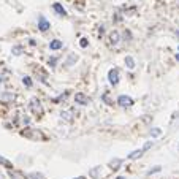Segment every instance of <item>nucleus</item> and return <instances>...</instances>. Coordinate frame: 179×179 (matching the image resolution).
Wrapping results in <instances>:
<instances>
[{
	"label": "nucleus",
	"instance_id": "obj_22",
	"mask_svg": "<svg viewBox=\"0 0 179 179\" xmlns=\"http://www.w3.org/2000/svg\"><path fill=\"white\" fill-rule=\"evenodd\" d=\"M98 171H100V168H94V170H90V176H92V177H97V176H98Z\"/></svg>",
	"mask_w": 179,
	"mask_h": 179
},
{
	"label": "nucleus",
	"instance_id": "obj_30",
	"mask_svg": "<svg viewBox=\"0 0 179 179\" xmlns=\"http://www.w3.org/2000/svg\"><path fill=\"white\" fill-rule=\"evenodd\" d=\"M176 57H177V60H179V54H177V56H176Z\"/></svg>",
	"mask_w": 179,
	"mask_h": 179
},
{
	"label": "nucleus",
	"instance_id": "obj_11",
	"mask_svg": "<svg viewBox=\"0 0 179 179\" xmlns=\"http://www.w3.org/2000/svg\"><path fill=\"white\" fill-rule=\"evenodd\" d=\"M76 62H78V56L76 54H70V56L67 57V60H65V65L67 67H73Z\"/></svg>",
	"mask_w": 179,
	"mask_h": 179
},
{
	"label": "nucleus",
	"instance_id": "obj_17",
	"mask_svg": "<svg viewBox=\"0 0 179 179\" xmlns=\"http://www.w3.org/2000/svg\"><path fill=\"white\" fill-rule=\"evenodd\" d=\"M125 65H127L129 68H135V60H133L132 57H125Z\"/></svg>",
	"mask_w": 179,
	"mask_h": 179
},
{
	"label": "nucleus",
	"instance_id": "obj_20",
	"mask_svg": "<svg viewBox=\"0 0 179 179\" xmlns=\"http://www.w3.org/2000/svg\"><path fill=\"white\" fill-rule=\"evenodd\" d=\"M89 45V41H87V38H81V41H79V46L81 48H86Z\"/></svg>",
	"mask_w": 179,
	"mask_h": 179
},
{
	"label": "nucleus",
	"instance_id": "obj_8",
	"mask_svg": "<svg viewBox=\"0 0 179 179\" xmlns=\"http://www.w3.org/2000/svg\"><path fill=\"white\" fill-rule=\"evenodd\" d=\"M38 29H40L41 32H46V30L49 29V22H48L43 16H40V19H38Z\"/></svg>",
	"mask_w": 179,
	"mask_h": 179
},
{
	"label": "nucleus",
	"instance_id": "obj_14",
	"mask_svg": "<svg viewBox=\"0 0 179 179\" xmlns=\"http://www.w3.org/2000/svg\"><path fill=\"white\" fill-rule=\"evenodd\" d=\"M144 152V149H138V151H133V152L129 155V159H136V157H141Z\"/></svg>",
	"mask_w": 179,
	"mask_h": 179
},
{
	"label": "nucleus",
	"instance_id": "obj_25",
	"mask_svg": "<svg viewBox=\"0 0 179 179\" xmlns=\"http://www.w3.org/2000/svg\"><path fill=\"white\" fill-rule=\"evenodd\" d=\"M157 171H160V167H155V168H152V170H151L147 174H154V173H157Z\"/></svg>",
	"mask_w": 179,
	"mask_h": 179
},
{
	"label": "nucleus",
	"instance_id": "obj_10",
	"mask_svg": "<svg viewBox=\"0 0 179 179\" xmlns=\"http://www.w3.org/2000/svg\"><path fill=\"white\" fill-rule=\"evenodd\" d=\"M49 48H51V51H59V49L63 48V43H62L60 40H52L51 43H49Z\"/></svg>",
	"mask_w": 179,
	"mask_h": 179
},
{
	"label": "nucleus",
	"instance_id": "obj_29",
	"mask_svg": "<svg viewBox=\"0 0 179 179\" xmlns=\"http://www.w3.org/2000/svg\"><path fill=\"white\" fill-rule=\"evenodd\" d=\"M117 179H124V177H122V176H119V177H117Z\"/></svg>",
	"mask_w": 179,
	"mask_h": 179
},
{
	"label": "nucleus",
	"instance_id": "obj_31",
	"mask_svg": "<svg viewBox=\"0 0 179 179\" xmlns=\"http://www.w3.org/2000/svg\"><path fill=\"white\" fill-rule=\"evenodd\" d=\"M177 5H179V0H177Z\"/></svg>",
	"mask_w": 179,
	"mask_h": 179
},
{
	"label": "nucleus",
	"instance_id": "obj_23",
	"mask_svg": "<svg viewBox=\"0 0 179 179\" xmlns=\"http://www.w3.org/2000/svg\"><path fill=\"white\" fill-rule=\"evenodd\" d=\"M30 177L32 179H41V177H43V174H41V173H32Z\"/></svg>",
	"mask_w": 179,
	"mask_h": 179
},
{
	"label": "nucleus",
	"instance_id": "obj_16",
	"mask_svg": "<svg viewBox=\"0 0 179 179\" xmlns=\"http://www.w3.org/2000/svg\"><path fill=\"white\" fill-rule=\"evenodd\" d=\"M0 163H2L3 167H7V168H11V167H13V163H11L10 160H7L5 157H2V155H0Z\"/></svg>",
	"mask_w": 179,
	"mask_h": 179
},
{
	"label": "nucleus",
	"instance_id": "obj_2",
	"mask_svg": "<svg viewBox=\"0 0 179 179\" xmlns=\"http://www.w3.org/2000/svg\"><path fill=\"white\" fill-rule=\"evenodd\" d=\"M29 108H30L32 114H35V116H38V117L43 114V106H41V103H40L38 98H32L30 103H29Z\"/></svg>",
	"mask_w": 179,
	"mask_h": 179
},
{
	"label": "nucleus",
	"instance_id": "obj_15",
	"mask_svg": "<svg viewBox=\"0 0 179 179\" xmlns=\"http://www.w3.org/2000/svg\"><path fill=\"white\" fill-rule=\"evenodd\" d=\"M11 52H13V56H21V54L24 52V48L18 45V46H15V48H13V51H11Z\"/></svg>",
	"mask_w": 179,
	"mask_h": 179
},
{
	"label": "nucleus",
	"instance_id": "obj_5",
	"mask_svg": "<svg viewBox=\"0 0 179 179\" xmlns=\"http://www.w3.org/2000/svg\"><path fill=\"white\" fill-rule=\"evenodd\" d=\"M0 100H2V103H13L16 100V95L13 92H2L0 94Z\"/></svg>",
	"mask_w": 179,
	"mask_h": 179
},
{
	"label": "nucleus",
	"instance_id": "obj_26",
	"mask_svg": "<svg viewBox=\"0 0 179 179\" xmlns=\"http://www.w3.org/2000/svg\"><path fill=\"white\" fill-rule=\"evenodd\" d=\"M103 98H105V102H106L108 105H111V103H113L111 100H109V97H108V94H105V95H103Z\"/></svg>",
	"mask_w": 179,
	"mask_h": 179
},
{
	"label": "nucleus",
	"instance_id": "obj_1",
	"mask_svg": "<svg viewBox=\"0 0 179 179\" xmlns=\"http://www.w3.org/2000/svg\"><path fill=\"white\" fill-rule=\"evenodd\" d=\"M21 133H22V136H25L27 140H32V141H43L45 140V135L40 130H37V129H25Z\"/></svg>",
	"mask_w": 179,
	"mask_h": 179
},
{
	"label": "nucleus",
	"instance_id": "obj_24",
	"mask_svg": "<svg viewBox=\"0 0 179 179\" xmlns=\"http://www.w3.org/2000/svg\"><path fill=\"white\" fill-rule=\"evenodd\" d=\"M124 37H125V38H124V40H129V41L132 40V33H130L129 30H125V32H124Z\"/></svg>",
	"mask_w": 179,
	"mask_h": 179
},
{
	"label": "nucleus",
	"instance_id": "obj_28",
	"mask_svg": "<svg viewBox=\"0 0 179 179\" xmlns=\"http://www.w3.org/2000/svg\"><path fill=\"white\" fill-rule=\"evenodd\" d=\"M176 37H177V38H179V30H177V32H176Z\"/></svg>",
	"mask_w": 179,
	"mask_h": 179
},
{
	"label": "nucleus",
	"instance_id": "obj_27",
	"mask_svg": "<svg viewBox=\"0 0 179 179\" xmlns=\"http://www.w3.org/2000/svg\"><path fill=\"white\" fill-rule=\"evenodd\" d=\"M75 179H86V177H82V176H81V177H75Z\"/></svg>",
	"mask_w": 179,
	"mask_h": 179
},
{
	"label": "nucleus",
	"instance_id": "obj_4",
	"mask_svg": "<svg viewBox=\"0 0 179 179\" xmlns=\"http://www.w3.org/2000/svg\"><path fill=\"white\" fill-rule=\"evenodd\" d=\"M108 79H109V82H111L113 86H117V82H119V70H117V68H113V70H109V73H108Z\"/></svg>",
	"mask_w": 179,
	"mask_h": 179
},
{
	"label": "nucleus",
	"instance_id": "obj_12",
	"mask_svg": "<svg viewBox=\"0 0 179 179\" xmlns=\"http://www.w3.org/2000/svg\"><path fill=\"white\" fill-rule=\"evenodd\" d=\"M60 117H62L63 120H67V122H72V120H73V113L70 111V109H67V111H62V113H60Z\"/></svg>",
	"mask_w": 179,
	"mask_h": 179
},
{
	"label": "nucleus",
	"instance_id": "obj_13",
	"mask_svg": "<svg viewBox=\"0 0 179 179\" xmlns=\"http://www.w3.org/2000/svg\"><path fill=\"white\" fill-rule=\"evenodd\" d=\"M120 163H122V160H120V159H114V160H111V163H109V167H111L113 170H117V168L120 167Z\"/></svg>",
	"mask_w": 179,
	"mask_h": 179
},
{
	"label": "nucleus",
	"instance_id": "obj_18",
	"mask_svg": "<svg viewBox=\"0 0 179 179\" xmlns=\"http://www.w3.org/2000/svg\"><path fill=\"white\" fill-rule=\"evenodd\" d=\"M22 82H24L27 87H32V79H30L29 76H24V78H22Z\"/></svg>",
	"mask_w": 179,
	"mask_h": 179
},
{
	"label": "nucleus",
	"instance_id": "obj_9",
	"mask_svg": "<svg viewBox=\"0 0 179 179\" xmlns=\"http://www.w3.org/2000/svg\"><path fill=\"white\" fill-rule=\"evenodd\" d=\"M52 10L56 11V15H59V16H63V18L67 16V10H65L60 3H54V5H52Z\"/></svg>",
	"mask_w": 179,
	"mask_h": 179
},
{
	"label": "nucleus",
	"instance_id": "obj_19",
	"mask_svg": "<svg viewBox=\"0 0 179 179\" xmlns=\"http://www.w3.org/2000/svg\"><path fill=\"white\" fill-rule=\"evenodd\" d=\"M162 133V130L160 129H152V130H151V135H152L154 136V138H157V136Z\"/></svg>",
	"mask_w": 179,
	"mask_h": 179
},
{
	"label": "nucleus",
	"instance_id": "obj_3",
	"mask_svg": "<svg viewBox=\"0 0 179 179\" xmlns=\"http://www.w3.org/2000/svg\"><path fill=\"white\" fill-rule=\"evenodd\" d=\"M108 43L111 48H119L120 45V33L117 30H113V32H109L108 35Z\"/></svg>",
	"mask_w": 179,
	"mask_h": 179
},
{
	"label": "nucleus",
	"instance_id": "obj_21",
	"mask_svg": "<svg viewBox=\"0 0 179 179\" xmlns=\"http://www.w3.org/2000/svg\"><path fill=\"white\" fill-rule=\"evenodd\" d=\"M56 62H57V59H56V57H52V59H49V60H48V63H49V67H51V68L56 67Z\"/></svg>",
	"mask_w": 179,
	"mask_h": 179
},
{
	"label": "nucleus",
	"instance_id": "obj_7",
	"mask_svg": "<svg viewBox=\"0 0 179 179\" xmlns=\"http://www.w3.org/2000/svg\"><path fill=\"white\" fill-rule=\"evenodd\" d=\"M75 102L78 103V105H87V102H89V98L86 97L84 94H81V92H78L76 95H75Z\"/></svg>",
	"mask_w": 179,
	"mask_h": 179
},
{
	"label": "nucleus",
	"instance_id": "obj_6",
	"mask_svg": "<svg viewBox=\"0 0 179 179\" xmlns=\"http://www.w3.org/2000/svg\"><path fill=\"white\" fill-rule=\"evenodd\" d=\"M117 103L122 106V108H125V106H132L133 100L130 97H127V95H120V97L117 98Z\"/></svg>",
	"mask_w": 179,
	"mask_h": 179
}]
</instances>
